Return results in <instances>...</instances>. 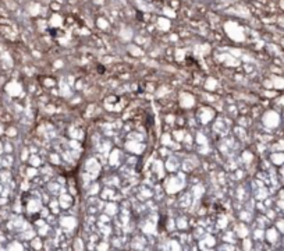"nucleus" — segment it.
<instances>
[]
</instances>
